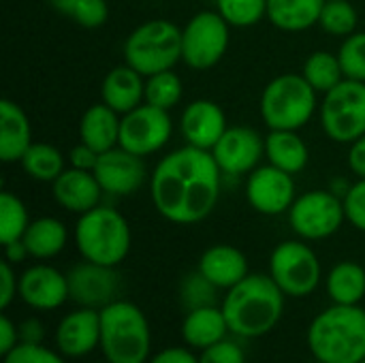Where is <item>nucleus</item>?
Instances as JSON below:
<instances>
[{
    "instance_id": "obj_1",
    "label": "nucleus",
    "mask_w": 365,
    "mask_h": 363,
    "mask_svg": "<svg viewBox=\"0 0 365 363\" xmlns=\"http://www.w3.org/2000/svg\"><path fill=\"white\" fill-rule=\"evenodd\" d=\"M220 167L207 150L186 145L165 156L152 175V201L175 225H195L212 214L220 197Z\"/></svg>"
},
{
    "instance_id": "obj_2",
    "label": "nucleus",
    "mask_w": 365,
    "mask_h": 363,
    "mask_svg": "<svg viewBox=\"0 0 365 363\" xmlns=\"http://www.w3.org/2000/svg\"><path fill=\"white\" fill-rule=\"evenodd\" d=\"M284 293L269 274H248L227 291L220 308L233 336L252 340L267 336L284 315Z\"/></svg>"
},
{
    "instance_id": "obj_3",
    "label": "nucleus",
    "mask_w": 365,
    "mask_h": 363,
    "mask_svg": "<svg viewBox=\"0 0 365 363\" xmlns=\"http://www.w3.org/2000/svg\"><path fill=\"white\" fill-rule=\"evenodd\" d=\"M306 342L314 362L359 363L365 357V308L331 304L310 321Z\"/></svg>"
},
{
    "instance_id": "obj_4",
    "label": "nucleus",
    "mask_w": 365,
    "mask_h": 363,
    "mask_svg": "<svg viewBox=\"0 0 365 363\" xmlns=\"http://www.w3.org/2000/svg\"><path fill=\"white\" fill-rule=\"evenodd\" d=\"M101 312V351L109 363H148L152 357V327L139 306L115 300Z\"/></svg>"
},
{
    "instance_id": "obj_5",
    "label": "nucleus",
    "mask_w": 365,
    "mask_h": 363,
    "mask_svg": "<svg viewBox=\"0 0 365 363\" xmlns=\"http://www.w3.org/2000/svg\"><path fill=\"white\" fill-rule=\"evenodd\" d=\"M75 244L86 261L118 267L130 250V227L113 208L96 205L77 220Z\"/></svg>"
},
{
    "instance_id": "obj_6",
    "label": "nucleus",
    "mask_w": 365,
    "mask_h": 363,
    "mask_svg": "<svg viewBox=\"0 0 365 363\" xmlns=\"http://www.w3.org/2000/svg\"><path fill=\"white\" fill-rule=\"evenodd\" d=\"M124 58L128 66L148 77L171 71L182 58V30L167 19H152L130 32Z\"/></svg>"
},
{
    "instance_id": "obj_7",
    "label": "nucleus",
    "mask_w": 365,
    "mask_h": 363,
    "mask_svg": "<svg viewBox=\"0 0 365 363\" xmlns=\"http://www.w3.org/2000/svg\"><path fill=\"white\" fill-rule=\"evenodd\" d=\"M317 90L304 75H280L261 96V116L272 131H297L314 113Z\"/></svg>"
},
{
    "instance_id": "obj_8",
    "label": "nucleus",
    "mask_w": 365,
    "mask_h": 363,
    "mask_svg": "<svg viewBox=\"0 0 365 363\" xmlns=\"http://www.w3.org/2000/svg\"><path fill=\"white\" fill-rule=\"evenodd\" d=\"M321 122L338 143H355L365 135V81L342 79L325 94Z\"/></svg>"
},
{
    "instance_id": "obj_9",
    "label": "nucleus",
    "mask_w": 365,
    "mask_h": 363,
    "mask_svg": "<svg viewBox=\"0 0 365 363\" xmlns=\"http://www.w3.org/2000/svg\"><path fill=\"white\" fill-rule=\"evenodd\" d=\"M269 276L287 297H308L321 285V263L304 242H282L269 257Z\"/></svg>"
},
{
    "instance_id": "obj_10",
    "label": "nucleus",
    "mask_w": 365,
    "mask_h": 363,
    "mask_svg": "<svg viewBox=\"0 0 365 363\" xmlns=\"http://www.w3.org/2000/svg\"><path fill=\"white\" fill-rule=\"evenodd\" d=\"M229 45V24L220 13H197L182 30V60L197 71L220 62Z\"/></svg>"
},
{
    "instance_id": "obj_11",
    "label": "nucleus",
    "mask_w": 365,
    "mask_h": 363,
    "mask_svg": "<svg viewBox=\"0 0 365 363\" xmlns=\"http://www.w3.org/2000/svg\"><path fill=\"white\" fill-rule=\"evenodd\" d=\"M346 218L344 203L325 190H312L291 205V227L302 240H325L334 235Z\"/></svg>"
},
{
    "instance_id": "obj_12",
    "label": "nucleus",
    "mask_w": 365,
    "mask_h": 363,
    "mask_svg": "<svg viewBox=\"0 0 365 363\" xmlns=\"http://www.w3.org/2000/svg\"><path fill=\"white\" fill-rule=\"evenodd\" d=\"M171 131V118L165 109L154 105H139L122 118L120 148L137 156H148L169 141Z\"/></svg>"
},
{
    "instance_id": "obj_13",
    "label": "nucleus",
    "mask_w": 365,
    "mask_h": 363,
    "mask_svg": "<svg viewBox=\"0 0 365 363\" xmlns=\"http://www.w3.org/2000/svg\"><path fill=\"white\" fill-rule=\"evenodd\" d=\"M66 278L68 295L75 306L103 310L111 302L120 300V274L115 272V267L98 265L83 259L68 270Z\"/></svg>"
},
{
    "instance_id": "obj_14",
    "label": "nucleus",
    "mask_w": 365,
    "mask_h": 363,
    "mask_svg": "<svg viewBox=\"0 0 365 363\" xmlns=\"http://www.w3.org/2000/svg\"><path fill=\"white\" fill-rule=\"evenodd\" d=\"M53 344L66 359H83L101 349V312L77 306L64 315L56 325Z\"/></svg>"
},
{
    "instance_id": "obj_15",
    "label": "nucleus",
    "mask_w": 365,
    "mask_h": 363,
    "mask_svg": "<svg viewBox=\"0 0 365 363\" xmlns=\"http://www.w3.org/2000/svg\"><path fill=\"white\" fill-rule=\"evenodd\" d=\"M248 203L267 216L282 214L295 203V182L291 173L269 165L250 173L246 184Z\"/></svg>"
},
{
    "instance_id": "obj_16",
    "label": "nucleus",
    "mask_w": 365,
    "mask_h": 363,
    "mask_svg": "<svg viewBox=\"0 0 365 363\" xmlns=\"http://www.w3.org/2000/svg\"><path fill=\"white\" fill-rule=\"evenodd\" d=\"M19 300L38 312H51L62 308L68 295V278L51 265H32L19 276Z\"/></svg>"
},
{
    "instance_id": "obj_17",
    "label": "nucleus",
    "mask_w": 365,
    "mask_h": 363,
    "mask_svg": "<svg viewBox=\"0 0 365 363\" xmlns=\"http://www.w3.org/2000/svg\"><path fill=\"white\" fill-rule=\"evenodd\" d=\"M265 152V143L261 135L248 126H233L227 128L218 143L212 148V154L222 173L240 175L248 173L257 167Z\"/></svg>"
},
{
    "instance_id": "obj_18",
    "label": "nucleus",
    "mask_w": 365,
    "mask_h": 363,
    "mask_svg": "<svg viewBox=\"0 0 365 363\" xmlns=\"http://www.w3.org/2000/svg\"><path fill=\"white\" fill-rule=\"evenodd\" d=\"M94 175L105 193L126 197V195H133L143 184L145 165L141 156L124 148H111L98 154Z\"/></svg>"
},
{
    "instance_id": "obj_19",
    "label": "nucleus",
    "mask_w": 365,
    "mask_h": 363,
    "mask_svg": "<svg viewBox=\"0 0 365 363\" xmlns=\"http://www.w3.org/2000/svg\"><path fill=\"white\" fill-rule=\"evenodd\" d=\"M227 131L225 111L212 101H195L182 116V135L188 145L212 150Z\"/></svg>"
},
{
    "instance_id": "obj_20",
    "label": "nucleus",
    "mask_w": 365,
    "mask_h": 363,
    "mask_svg": "<svg viewBox=\"0 0 365 363\" xmlns=\"http://www.w3.org/2000/svg\"><path fill=\"white\" fill-rule=\"evenodd\" d=\"M105 190L101 188L94 171L86 169H64L53 180V197L56 201L75 214H86L94 210L101 203V195Z\"/></svg>"
},
{
    "instance_id": "obj_21",
    "label": "nucleus",
    "mask_w": 365,
    "mask_h": 363,
    "mask_svg": "<svg viewBox=\"0 0 365 363\" xmlns=\"http://www.w3.org/2000/svg\"><path fill=\"white\" fill-rule=\"evenodd\" d=\"M197 270L220 291H229L248 276V261L240 248L218 244L201 255Z\"/></svg>"
},
{
    "instance_id": "obj_22",
    "label": "nucleus",
    "mask_w": 365,
    "mask_h": 363,
    "mask_svg": "<svg viewBox=\"0 0 365 363\" xmlns=\"http://www.w3.org/2000/svg\"><path fill=\"white\" fill-rule=\"evenodd\" d=\"M180 334L188 349L201 353L210 349L212 344L229 338L231 329L220 306H205V308H195L186 312Z\"/></svg>"
},
{
    "instance_id": "obj_23",
    "label": "nucleus",
    "mask_w": 365,
    "mask_h": 363,
    "mask_svg": "<svg viewBox=\"0 0 365 363\" xmlns=\"http://www.w3.org/2000/svg\"><path fill=\"white\" fill-rule=\"evenodd\" d=\"M32 145L30 122L24 109L4 98L0 103V160L2 163H17Z\"/></svg>"
},
{
    "instance_id": "obj_24",
    "label": "nucleus",
    "mask_w": 365,
    "mask_h": 363,
    "mask_svg": "<svg viewBox=\"0 0 365 363\" xmlns=\"http://www.w3.org/2000/svg\"><path fill=\"white\" fill-rule=\"evenodd\" d=\"M103 103L109 105L118 113H128L139 107L141 98L145 96V86L141 81V73L133 66H115L103 79Z\"/></svg>"
},
{
    "instance_id": "obj_25",
    "label": "nucleus",
    "mask_w": 365,
    "mask_h": 363,
    "mask_svg": "<svg viewBox=\"0 0 365 363\" xmlns=\"http://www.w3.org/2000/svg\"><path fill=\"white\" fill-rule=\"evenodd\" d=\"M120 124L122 120H118V111L109 105H92L79 122L81 143L103 154L120 143Z\"/></svg>"
},
{
    "instance_id": "obj_26",
    "label": "nucleus",
    "mask_w": 365,
    "mask_h": 363,
    "mask_svg": "<svg viewBox=\"0 0 365 363\" xmlns=\"http://www.w3.org/2000/svg\"><path fill=\"white\" fill-rule=\"evenodd\" d=\"M265 154L269 165L291 175L304 171L308 165V145L295 131H272L265 139Z\"/></svg>"
},
{
    "instance_id": "obj_27",
    "label": "nucleus",
    "mask_w": 365,
    "mask_h": 363,
    "mask_svg": "<svg viewBox=\"0 0 365 363\" xmlns=\"http://www.w3.org/2000/svg\"><path fill=\"white\" fill-rule=\"evenodd\" d=\"M66 240H68L66 227L58 218H49V216L30 223L21 237L28 255L43 261L60 255L66 246Z\"/></svg>"
},
{
    "instance_id": "obj_28",
    "label": "nucleus",
    "mask_w": 365,
    "mask_h": 363,
    "mask_svg": "<svg viewBox=\"0 0 365 363\" xmlns=\"http://www.w3.org/2000/svg\"><path fill=\"white\" fill-rule=\"evenodd\" d=\"M325 0H267V17L280 30L299 32L319 24Z\"/></svg>"
},
{
    "instance_id": "obj_29",
    "label": "nucleus",
    "mask_w": 365,
    "mask_h": 363,
    "mask_svg": "<svg viewBox=\"0 0 365 363\" xmlns=\"http://www.w3.org/2000/svg\"><path fill=\"white\" fill-rule=\"evenodd\" d=\"M327 295L334 304L359 306L365 297V270L359 263L342 261L331 267L325 280Z\"/></svg>"
},
{
    "instance_id": "obj_30",
    "label": "nucleus",
    "mask_w": 365,
    "mask_h": 363,
    "mask_svg": "<svg viewBox=\"0 0 365 363\" xmlns=\"http://www.w3.org/2000/svg\"><path fill=\"white\" fill-rule=\"evenodd\" d=\"M19 163L30 178L41 182H53L64 171L62 154L49 143H32Z\"/></svg>"
},
{
    "instance_id": "obj_31",
    "label": "nucleus",
    "mask_w": 365,
    "mask_h": 363,
    "mask_svg": "<svg viewBox=\"0 0 365 363\" xmlns=\"http://www.w3.org/2000/svg\"><path fill=\"white\" fill-rule=\"evenodd\" d=\"M342 64L338 56L327 51H314L304 64V77L317 92H329L342 81Z\"/></svg>"
},
{
    "instance_id": "obj_32",
    "label": "nucleus",
    "mask_w": 365,
    "mask_h": 363,
    "mask_svg": "<svg viewBox=\"0 0 365 363\" xmlns=\"http://www.w3.org/2000/svg\"><path fill=\"white\" fill-rule=\"evenodd\" d=\"M28 225H30V220H28V212H26L21 199H17L15 195L4 190L0 195V242H2V246L21 240Z\"/></svg>"
},
{
    "instance_id": "obj_33",
    "label": "nucleus",
    "mask_w": 365,
    "mask_h": 363,
    "mask_svg": "<svg viewBox=\"0 0 365 363\" xmlns=\"http://www.w3.org/2000/svg\"><path fill=\"white\" fill-rule=\"evenodd\" d=\"M180 98H182V81L173 71H163L148 79L145 83L148 105L169 111L173 105L180 103Z\"/></svg>"
},
{
    "instance_id": "obj_34",
    "label": "nucleus",
    "mask_w": 365,
    "mask_h": 363,
    "mask_svg": "<svg viewBox=\"0 0 365 363\" xmlns=\"http://www.w3.org/2000/svg\"><path fill=\"white\" fill-rule=\"evenodd\" d=\"M319 26L336 36H349L357 28V11L346 0H327L323 4Z\"/></svg>"
},
{
    "instance_id": "obj_35",
    "label": "nucleus",
    "mask_w": 365,
    "mask_h": 363,
    "mask_svg": "<svg viewBox=\"0 0 365 363\" xmlns=\"http://www.w3.org/2000/svg\"><path fill=\"white\" fill-rule=\"evenodd\" d=\"M218 287L212 285L199 270L184 276V280L180 282V302L182 306L188 310L195 308H205V306H216L218 300Z\"/></svg>"
},
{
    "instance_id": "obj_36",
    "label": "nucleus",
    "mask_w": 365,
    "mask_h": 363,
    "mask_svg": "<svg viewBox=\"0 0 365 363\" xmlns=\"http://www.w3.org/2000/svg\"><path fill=\"white\" fill-rule=\"evenodd\" d=\"M218 13L231 26L248 28L267 13V0H218Z\"/></svg>"
},
{
    "instance_id": "obj_37",
    "label": "nucleus",
    "mask_w": 365,
    "mask_h": 363,
    "mask_svg": "<svg viewBox=\"0 0 365 363\" xmlns=\"http://www.w3.org/2000/svg\"><path fill=\"white\" fill-rule=\"evenodd\" d=\"M338 60L346 79L365 81V32H353L346 36L338 51Z\"/></svg>"
},
{
    "instance_id": "obj_38",
    "label": "nucleus",
    "mask_w": 365,
    "mask_h": 363,
    "mask_svg": "<svg viewBox=\"0 0 365 363\" xmlns=\"http://www.w3.org/2000/svg\"><path fill=\"white\" fill-rule=\"evenodd\" d=\"M2 363H68V359L58 349H47L45 344H17L2 357Z\"/></svg>"
},
{
    "instance_id": "obj_39",
    "label": "nucleus",
    "mask_w": 365,
    "mask_h": 363,
    "mask_svg": "<svg viewBox=\"0 0 365 363\" xmlns=\"http://www.w3.org/2000/svg\"><path fill=\"white\" fill-rule=\"evenodd\" d=\"M107 13L105 0H77L68 17L83 28H98L107 21Z\"/></svg>"
},
{
    "instance_id": "obj_40",
    "label": "nucleus",
    "mask_w": 365,
    "mask_h": 363,
    "mask_svg": "<svg viewBox=\"0 0 365 363\" xmlns=\"http://www.w3.org/2000/svg\"><path fill=\"white\" fill-rule=\"evenodd\" d=\"M199 363H246V353L240 342L225 338L199 353Z\"/></svg>"
},
{
    "instance_id": "obj_41",
    "label": "nucleus",
    "mask_w": 365,
    "mask_h": 363,
    "mask_svg": "<svg viewBox=\"0 0 365 363\" xmlns=\"http://www.w3.org/2000/svg\"><path fill=\"white\" fill-rule=\"evenodd\" d=\"M344 212L353 227L365 231V178H361L355 186H351V190L346 193Z\"/></svg>"
},
{
    "instance_id": "obj_42",
    "label": "nucleus",
    "mask_w": 365,
    "mask_h": 363,
    "mask_svg": "<svg viewBox=\"0 0 365 363\" xmlns=\"http://www.w3.org/2000/svg\"><path fill=\"white\" fill-rule=\"evenodd\" d=\"M0 282H2V291H0V308L2 312L15 302V297H19V278L13 272V263H9L6 259L0 263Z\"/></svg>"
},
{
    "instance_id": "obj_43",
    "label": "nucleus",
    "mask_w": 365,
    "mask_h": 363,
    "mask_svg": "<svg viewBox=\"0 0 365 363\" xmlns=\"http://www.w3.org/2000/svg\"><path fill=\"white\" fill-rule=\"evenodd\" d=\"M148 363H199V355H195L188 347H169L154 353Z\"/></svg>"
},
{
    "instance_id": "obj_44",
    "label": "nucleus",
    "mask_w": 365,
    "mask_h": 363,
    "mask_svg": "<svg viewBox=\"0 0 365 363\" xmlns=\"http://www.w3.org/2000/svg\"><path fill=\"white\" fill-rule=\"evenodd\" d=\"M19 344V327L11 321L6 312L0 315V355L4 357Z\"/></svg>"
},
{
    "instance_id": "obj_45",
    "label": "nucleus",
    "mask_w": 365,
    "mask_h": 363,
    "mask_svg": "<svg viewBox=\"0 0 365 363\" xmlns=\"http://www.w3.org/2000/svg\"><path fill=\"white\" fill-rule=\"evenodd\" d=\"M17 327H19V344H43L45 325L38 319L30 317V319L21 321Z\"/></svg>"
},
{
    "instance_id": "obj_46",
    "label": "nucleus",
    "mask_w": 365,
    "mask_h": 363,
    "mask_svg": "<svg viewBox=\"0 0 365 363\" xmlns=\"http://www.w3.org/2000/svg\"><path fill=\"white\" fill-rule=\"evenodd\" d=\"M96 160H98V152H94V150H92V148H88L86 143L77 145V148L71 152V163H73V167H75V169L94 171Z\"/></svg>"
},
{
    "instance_id": "obj_47",
    "label": "nucleus",
    "mask_w": 365,
    "mask_h": 363,
    "mask_svg": "<svg viewBox=\"0 0 365 363\" xmlns=\"http://www.w3.org/2000/svg\"><path fill=\"white\" fill-rule=\"evenodd\" d=\"M349 165L359 178H365V135L353 143L349 152Z\"/></svg>"
},
{
    "instance_id": "obj_48",
    "label": "nucleus",
    "mask_w": 365,
    "mask_h": 363,
    "mask_svg": "<svg viewBox=\"0 0 365 363\" xmlns=\"http://www.w3.org/2000/svg\"><path fill=\"white\" fill-rule=\"evenodd\" d=\"M26 257H30V255H28V250H26V246H24L21 240L11 242V244L4 246V259H6L9 263H21Z\"/></svg>"
},
{
    "instance_id": "obj_49",
    "label": "nucleus",
    "mask_w": 365,
    "mask_h": 363,
    "mask_svg": "<svg viewBox=\"0 0 365 363\" xmlns=\"http://www.w3.org/2000/svg\"><path fill=\"white\" fill-rule=\"evenodd\" d=\"M49 4L53 9H58L60 13H64V15H71V11L77 4V0H49Z\"/></svg>"
},
{
    "instance_id": "obj_50",
    "label": "nucleus",
    "mask_w": 365,
    "mask_h": 363,
    "mask_svg": "<svg viewBox=\"0 0 365 363\" xmlns=\"http://www.w3.org/2000/svg\"><path fill=\"white\" fill-rule=\"evenodd\" d=\"M359 363H365V357H364V359H361V362H359Z\"/></svg>"
},
{
    "instance_id": "obj_51",
    "label": "nucleus",
    "mask_w": 365,
    "mask_h": 363,
    "mask_svg": "<svg viewBox=\"0 0 365 363\" xmlns=\"http://www.w3.org/2000/svg\"><path fill=\"white\" fill-rule=\"evenodd\" d=\"M101 363H109V362H101Z\"/></svg>"
},
{
    "instance_id": "obj_52",
    "label": "nucleus",
    "mask_w": 365,
    "mask_h": 363,
    "mask_svg": "<svg viewBox=\"0 0 365 363\" xmlns=\"http://www.w3.org/2000/svg\"><path fill=\"white\" fill-rule=\"evenodd\" d=\"M317 363H323V362H317Z\"/></svg>"
}]
</instances>
